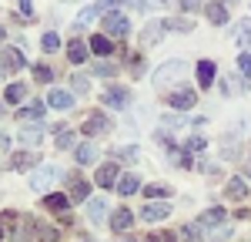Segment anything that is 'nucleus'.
<instances>
[{
	"label": "nucleus",
	"mask_w": 251,
	"mask_h": 242,
	"mask_svg": "<svg viewBox=\"0 0 251 242\" xmlns=\"http://www.w3.org/2000/svg\"><path fill=\"white\" fill-rule=\"evenodd\" d=\"M144 195H148V199H164V195H171V188H168V185H148Z\"/></svg>",
	"instance_id": "cd10ccee"
},
{
	"label": "nucleus",
	"mask_w": 251,
	"mask_h": 242,
	"mask_svg": "<svg viewBox=\"0 0 251 242\" xmlns=\"http://www.w3.org/2000/svg\"><path fill=\"white\" fill-rule=\"evenodd\" d=\"M104 212H107V202H104V199H91V202H87V219L94 222V225H97V222H104Z\"/></svg>",
	"instance_id": "4468645a"
},
{
	"label": "nucleus",
	"mask_w": 251,
	"mask_h": 242,
	"mask_svg": "<svg viewBox=\"0 0 251 242\" xmlns=\"http://www.w3.org/2000/svg\"><path fill=\"white\" fill-rule=\"evenodd\" d=\"M117 3H124V0H97V3H91V7H84L77 14V27H87L94 17H100L104 10H111V7H117Z\"/></svg>",
	"instance_id": "f03ea898"
},
{
	"label": "nucleus",
	"mask_w": 251,
	"mask_h": 242,
	"mask_svg": "<svg viewBox=\"0 0 251 242\" xmlns=\"http://www.w3.org/2000/svg\"><path fill=\"white\" fill-rule=\"evenodd\" d=\"M94 74H100V78H111V74H114V64H94Z\"/></svg>",
	"instance_id": "f704fd0d"
},
{
	"label": "nucleus",
	"mask_w": 251,
	"mask_h": 242,
	"mask_svg": "<svg viewBox=\"0 0 251 242\" xmlns=\"http://www.w3.org/2000/svg\"><path fill=\"white\" fill-rule=\"evenodd\" d=\"M87 188H91V185H87V182H80V179H74V188H71V199H87Z\"/></svg>",
	"instance_id": "c756f323"
},
{
	"label": "nucleus",
	"mask_w": 251,
	"mask_h": 242,
	"mask_svg": "<svg viewBox=\"0 0 251 242\" xmlns=\"http://www.w3.org/2000/svg\"><path fill=\"white\" fill-rule=\"evenodd\" d=\"M20 10H24V14H30V0H20Z\"/></svg>",
	"instance_id": "a19ab883"
},
{
	"label": "nucleus",
	"mask_w": 251,
	"mask_h": 242,
	"mask_svg": "<svg viewBox=\"0 0 251 242\" xmlns=\"http://www.w3.org/2000/svg\"><path fill=\"white\" fill-rule=\"evenodd\" d=\"M184 71H188L184 60H168L164 67H157V71H154V84H157V88H168V84H171L174 78H181Z\"/></svg>",
	"instance_id": "f257e3e1"
},
{
	"label": "nucleus",
	"mask_w": 251,
	"mask_h": 242,
	"mask_svg": "<svg viewBox=\"0 0 251 242\" xmlns=\"http://www.w3.org/2000/svg\"><path fill=\"white\" fill-rule=\"evenodd\" d=\"M24 94H27V88H24V84H10V88H7V101H10V104L24 101Z\"/></svg>",
	"instance_id": "bb28decb"
},
{
	"label": "nucleus",
	"mask_w": 251,
	"mask_h": 242,
	"mask_svg": "<svg viewBox=\"0 0 251 242\" xmlns=\"http://www.w3.org/2000/svg\"><path fill=\"white\" fill-rule=\"evenodd\" d=\"M238 91V84H234V78H225V94H234Z\"/></svg>",
	"instance_id": "58836bf2"
},
{
	"label": "nucleus",
	"mask_w": 251,
	"mask_h": 242,
	"mask_svg": "<svg viewBox=\"0 0 251 242\" xmlns=\"http://www.w3.org/2000/svg\"><path fill=\"white\" fill-rule=\"evenodd\" d=\"M228 3H234V0H228Z\"/></svg>",
	"instance_id": "49530a36"
},
{
	"label": "nucleus",
	"mask_w": 251,
	"mask_h": 242,
	"mask_svg": "<svg viewBox=\"0 0 251 242\" xmlns=\"http://www.w3.org/2000/svg\"><path fill=\"white\" fill-rule=\"evenodd\" d=\"M228 195H231L234 202L245 199V195H248V185H245V179H231V182H228Z\"/></svg>",
	"instance_id": "4be33fe9"
},
{
	"label": "nucleus",
	"mask_w": 251,
	"mask_h": 242,
	"mask_svg": "<svg viewBox=\"0 0 251 242\" xmlns=\"http://www.w3.org/2000/svg\"><path fill=\"white\" fill-rule=\"evenodd\" d=\"M44 205H47L50 212H67V195L54 192V195H47V199H44Z\"/></svg>",
	"instance_id": "b1692460"
},
{
	"label": "nucleus",
	"mask_w": 251,
	"mask_h": 242,
	"mask_svg": "<svg viewBox=\"0 0 251 242\" xmlns=\"http://www.w3.org/2000/svg\"><path fill=\"white\" fill-rule=\"evenodd\" d=\"M44 111H47L44 101H30L27 108H20V118H24V121H40V118H44Z\"/></svg>",
	"instance_id": "f8f14e48"
},
{
	"label": "nucleus",
	"mask_w": 251,
	"mask_h": 242,
	"mask_svg": "<svg viewBox=\"0 0 251 242\" xmlns=\"http://www.w3.org/2000/svg\"><path fill=\"white\" fill-rule=\"evenodd\" d=\"M3 67H7V71H20V67H24V54H20L17 47L3 51Z\"/></svg>",
	"instance_id": "f3484780"
},
{
	"label": "nucleus",
	"mask_w": 251,
	"mask_h": 242,
	"mask_svg": "<svg viewBox=\"0 0 251 242\" xmlns=\"http://www.w3.org/2000/svg\"><path fill=\"white\" fill-rule=\"evenodd\" d=\"M40 138H44L40 128H24V131H20V141H24V145H40Z\"/></svg>",
	"instance_id": "a878e982"
},
{
	"label": "nucleus",
	"mask_w": 251,
	"mask_h": 242,
	"mask_svg": "<svg viewBox=\"0 0 251 242\" xmlns=\"http://www.w3.org/2000/svg\"><path fill=\"white\" fill-rule=\"evenodd\" d=\"M171 215V209H168V202H144V209H141V219L144 222H161Z\"/></svg>",
	"instance_id": "20e7f679"
},
{
	"label": "nucleus",
	"mask_w": 251,
	"mask_h": 242,
	"mask_svg": "<svg viewBox=\"0 0 251 242\" xmlns=\"http://www.w3.org/2000/svg\"><path fill=\"white\" fill-rule=\"evenodd\" d=\"M234 40H238L241 47H251V20H241V24L234 27Z\"/></svg>",
	"instance_id": "aec40b11"
},
{
	"label": "nucleus",
	"mask_w": 251,
	"mask_h": 242,
	"mask_svg": "<svg viewBox=\"0 0 251 242\" xmlns=\"http://www.w3.org/2000/svg\"><path fill=\"white\" fill-rule=\"evenodd\" d=\"M104 30H107L111 37H124V34L131 30V24H127L124 14H107V17H104Z\"/></svg>",
	"instance_id": "39448f33"
},
{
	"label": "nucleus",
	"mask_w": 251,
	"mask_h": 242,
	"mask_svg": "<svg viewBox=\"0 0 251 242\" xmlns=\"http://www.w3.org/2000/svg\"><path fill=\"white\" fill-rule=\"evenodd\" d=\"M181 7L184 10H194V7H201V0H181Z\"/></svg>",
	"instance_id": "ea45409f"
},
{
	"label": "nucleus",
	"mask_w": 251,
	"mask_h": 242,
	"mask_svg": "<svg viewBox=\"0 0 251 242\" xmlns=\"http://www.w3.org/2000/svg\"><path fill=\"white\" fill-rule=\"evenodd\" d=\"M171 108H194V91H188V88H181V91H174L171 94Z\"/></svg>",
	"instance_id": "ddd939ff"
},
{
	"label": "nucleus",
	"mask_w": 251,
	"mask_h": 242,
	"mask_svg": "<svg viewBox=\"0 0 251 242\" xmlns=\"http://www.w3.org/2000/svg\"><path fill=\"white\" fill-rule=\"evenodd\" d=\"M168 27H177L181 34H188L191 30V20H168Z\"/></svg>",
	"instance_id": "c9c22d12"
},
{
	"label": "nucleus",
	"mask_w": 251,
	"mask_h": 242,
	"mask_svg": "<svg viewBox=\"0 0 251 242\" xmlns=\"http://www.w3.org/2000/svg\"><path fill=\"white\" fill-rule=\"evenodd\" d=\"M127 101H131V94H127L124 88H107V91H104V104H111V108H117V111L127 108Z\"/></svg>",
	"instance_id": "0eeeda50"
},
{
	"label": "nucleus",
	"mask_w": 251,
	"mask_h": 242,
	"mask_svg": "<svg viewBox=\"0 0 251 242\" xmlns=\"http://www.w3.org/2000/svg\"><path fill=\"white\" fill-rule=\"evenodd\" d=\"M154 3H164V0H154Z\"/></svg>",
	"instance_id": "a18cd8bd"
},
{
	"label": "nucleus",
	"mask_w": 251,
	"mask_h": 242,
	"mask_svg": "<svg viewBox=\"0 0 251 242\" xmlns=\"http://www.w3.org/2000/svg\"><path fill=\"white\" fill-rule=\"evenodd\" d=\"M47 104H50V108H57V111H71V108H74V94H71V91H64V88H54V91L47 94Z\"/></svg>",
	"instance_id": "423d86ee"
},
{
	"label": "nucleus",
	"mask_w": 251,
	"mask_h": 242,
	"mask_svg": "<svg viewBox=\"0 0 251 242\" xmlns=\"http://www.w3.org/2000/svg\"><path fill=\"white\" fill-rule=\"evenodd\" d=\"M137 188H141L137 175H121V182H117V192H121V195H134Z\"/></svg>",
	"instance_id": "a211bd4d"
},
{
	"label": "nucleus",
	"mask_w": 251,
	"mask_h": 242,
	"mask_svg": "<svg viewBox=\"0 0 251 242\" xmlns=\"http://www.w3.org/2000/svg\"><path fill=\"white\" fill-rule=\"evenodd\" d=\"M225 219H228L225 209H208V212H201V225H221Z\"/></svg>",
	"instance_id": "6ab92c4d"
},
{
	"label": "nucleus",
	"mask_w": 251,
	"mask_h": 242,
	"mask_svg": "<svg viewBox=\"0 0 251 242\" xmlns=\"http://www.w3.org/2000/svg\"><path fill=\"white\" fill-rule=\"evenodd\" d=\"M67 58L74 60V64H84V60H87V44H84V40H71V44H67Z\"/></svg>",
	"instance_id": "dca6fc26"
},
{
	"label": "nucleus",
	"mask_w": 251,
	"mask_h": 242,
	"mask_svg": "<svg viewBox=\"0 0 251 242\" xmlns=\"http://www.w3.org/2000/svg\"><path fill=\"white\" fill-rule=\"evenodd\" d=\"M77 161L80 165H94V145H91V141L77 145Z\"/></svg>",
	"instance_id": "393cba45"
},
{
	"label": "nucleus",
	"mask_w": 251,
	"mask_h": 242,
	"mask_svg": "<svg viewBox=\"0 0 251 242\" xmlns=\"http://www.w3.org/2000/svg\"><path fill=\"white\" fill-rule=\"evenodd\" d=\"M164 30H168V24H164V20H151V24L144 27L141 40H144V44H157V40L164 37Z\"/></svg>",
	"instance_id": "1a4fd4ad"
},
{
	"label": "nucleus",
	"mask_w": 251,
	"mask_h": 242,
	"mask_svg": "<svg viewBox=\"0 0 251 242\" xmlns=\"http://www.w3.org/2000/svg\"><path fill=\"white\" fill-rule=\"evenodd\" d=\"M198 81H201V88H208L214 81V64L211 60H201V64H198Z\"/></svg>",
	"instance_id": "412c9836"
},
{
	"label": "nucleus",
	"mask_w": 251,
	"mask_h": 242,
	"mask_svg": "<svg viewBox=\"0 0 251 242\" xmlns=\"http://www.w3.org/2000/svg\"><path fill=\"white\" fill-rule=\"evenodd\" d=\"M188 148H191V151H201V148H204V138H201V135L188 138Z\"/></svg>",
	"instance_id": "4c0bfd02"
},
{
	"label": "nucleus",
	"mask_w": 251,
	"mask_h": 242,
	"mask_svg": "<svg viewBox=\"0 0 251 242\" xmlns=\"http://www.w3.org/2000/svg\"><path fill=\"white\" fill-rule=\"evenodd\" d=\"M71 145H74V131L60 128V131H57V148H71Z\"/></svg>",
	"instance_id": "7c9ffc66"
},
{
	"label": "nucleus",
	"mask_w": 251,
	"mask_h": 242,
	"mask_svg": "<svg viewBox=\"0 0 251 242\" xmlns=\"http://www.w3.org/2000/svg\"><path fill=\"white\" fill-rule=\"evenodd\" d=\"M91 51H97V54H111V40H107V37H100V34H97V37L91 40Z\"/></svg>",
	"instance_id": "c85d7f7f"
},
{
	"label": "nucleus",
	"mask_w": 251,
	"mask_h": 242,
	"mask_svg": "<svg viewBox=\"0 0 251 242\" xmlns=\"http://www.w3.org/2000/svg\"><path fill=\"white\" fill-rule=\"evenodd\" d=\"M34 161H37V155H30V151H17V155L10 158V165H14V168H20V172H27Z\"/></svg>",
	"instance_id": "5701e85b"
},
{
	"label": "nucleus",
	"mask_w": 251,
	"mask_h": 242,
	"mask_svg": "<svg viewBox=\"0 0 251 242\" xmlns=\"http://www.w3.org/2000/svg\"><path fill=\"white\" fill-rule=\"evenodd\" d=\"M238 67L248 74V84H245V88H251V54H241V58H238Z\"/></svg>",
	"instance_id": "473e14b6"
},
{
	"label": "nucleus",
	"mask_w": 251,
	"mask_h": 242,
	"mask_svg": "<svg viewBox=\"0 0 251 242\" xmlns=\"http://www.w3.org/2000/svg\"><path fill=\"white\" fill-rule=\"evenodd\" d=\"M204 14H208V20H211V24H228V10H225V3H218V0L204 7Z\"/></svg>",
	"instance_id": "2eb2a0df"
},
{
	"label": "nucleus",
	"mask_w": 251,
	"mask_h": 242,
	"mask_svg": "<svg viewBox=\"0 0 251 242\" xmlns=\"http://www.w3.org/2000/svg\"><path fill=\"white\" fill-rule=\"evenodd\" d=\"M74 91H77V94H84V91H87V88H91V84H87V78H84V74H74Z\"/></svg>",
	"instance_id": "72a5a7b5"
},
{
	"label": "nucleus",
	"mask_w": 251,
	"mask_h": 242,
	"mask_svg": "<svg viewBox=\"0 0 251 242\" xmlns=\"http://www.w3.org/2000/svg\"><path fill=\"white\" fill-rule=\"evenodd\" d=\"M0 239H3V225H0Z\"/></svg>",
	"instance_id": "37998d69"
},
{
	"label": "nucleus",
	"mask_w": 251,
	"mask_h": 242,
	"mask_svg": "<svg viewBox=\"0 0 251 242\" xmlns=\"http://www.w3.org/2000/svg\"><path fill=\"white\" fill-rule=\"evenodd\" d=\"M114 182H117V161H107V165L97 168V185L100 188H111Z\"/></svg>",
	"instance_id": "6e6552de"
},
{
	"label": "nucleus",
	"mask_w": 251,
	"mask_h": 242,
	"mask_svg": "<svg viewBox=\"0 0 251 242\" xmlns=\"http://www.w3.org/2000/svg\"><path fill=\"white\" fill-rule=\"evenodd\" d=\"M34 78L37 81H50V67H40L37 64V67H34Z\"/></svg>",
	"instance_id": "e433bc0d"
},
{
	"label": "nucleus",
	"mask_w": 251,
	"mask_h": 242,
	"mask_svg": "<svg viewBox=\"0 0 251 242\" xmlns=\"http://www.w3.org/2000/svg\"><path fill=\"white\" fill-rule=\"evenodd\" d=\"M0 40H3V27H0Z\"/></svg>",
	"instance_id": "c03bdc74"
},
{
	"label": "nucleus",
	"mask_w": 251,
	"mask_h": 242,
	"mask_svg": "<svg viewBox=\"0 0 251 242\" xmlns=\"http://www.w3.org/2000/svg\"><path fill=\"white\" fill-rule=\"evenodd\" d=\"M60 175H64V172H60L57 165H47V168H40V172L30 175V188H37V192H40V188H50Z\"/></svg>",
	"instance_id": "7ed1b4c3"
},
{
	"label": "nucleus",
	"mask_w": 251,
	"mask_h": 242,
	"mask_svg": "<svg viewBox=\"0 0 251 242\" xmlns=\"http://www.w3.org/2000/svg\"><path fill=\"white\" fill-rule=\"evenodd\" d=\"M40 44H44V51H57V47H60V37L50 30V34H44V40H40Z\"/></svg>",
	"instance_id": "2f4dec72"
},
{
	"label": "nucleus",
	"mask_w": 251,
	"mask_h": 242,
	"mask_svg": "<svg viewBox=\"0 0 251 242\" xmlns=\"http://www.w3.org/2000/svg\"><path fill=\"white\" fill-rule=\"evenodd\" d=\"M131 225H134V215H131L127 209H117L114 215H111V229H114V232H127Z\"/></svg>",
	"instance_id": "9b49d317"
},
{
	"label": "nucleus",
	"mask_w": 251,
	"mask_h": 242,
	"mask_svg": "<svg viewBox=\"0 0 251 242\" xmlns=\"http://www.w3.org/2000/svg\"><path fill=\"white\" fill-rule=\"evenodd\" d=\"M144 242H161V239H157V236H148V239H144Z\"/></svg>",
	"instance_id": "79ce46f5"
},
{
	"label": "nucleus",
	"mask_w": 251,
	"mask_h": 242,
	"mask_svg": "<svg viewBox=\"0 0 251 242\" xmlns=\"http://www.w3.org/2000/svg\"><path fill=\"white\" fill-rule=\"evenodd\" d=\"M111 128V121L104 118V115H91V118L84 121V135H104Z\"/></svg>",
	"instance_id": "9d476101"
}]
</instances>
